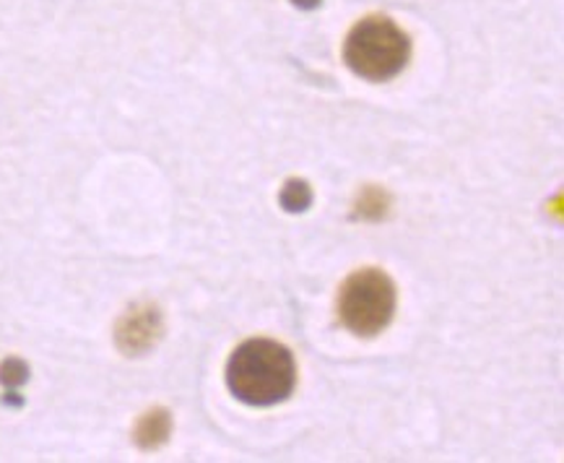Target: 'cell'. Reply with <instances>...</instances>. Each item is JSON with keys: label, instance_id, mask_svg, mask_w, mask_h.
<instances>
[{"label": "cell", "instance_id": "obj_5", "mask_svg": "<svg viewBox=\"0 0 564 463\" xmlns=\"http://www.w3.org/2000/svg\"><path fill=\"white\" fill-rule=\"evenodd\" d=\"M172 435V417L167 409H151L147 411L139 419V424H135V445L141 448V451H156V448H162L167 443Z\"/></svg>", "mask_w": 564, "mask_h": 463}, {"label": "cell", "instance_id": "obj_3", "mask_svg": "<svg viewBox=\"0 0 564 463\" xmlns=\"http://www.w3.org/2000/svg\"><path fill=\"white\" fill-rule=\"evenodd\" d=\"M395 284L380 269L354 271L338 292V317L354 336L372 338L395 315Z\"/></svg>", "mask_w": 564, "mask_h": 463}, {"label": "cell", "instance_id": "obj_7", "mask_svg": "<svg viewBox=\"0 0 564 463\" xmlns=\"http://www.w3.org/2000/svg\"><path fill=\"white\" fill-rule=\"evenodd\" d=\"M279 204L289 214H302L313 206V187H310L305 180H289V183L281 187Z\"/></svg>", "mask_w": 564, "mask_h": 463}, {"label": "cell", "instance_id": "obj_4", "mask_svg": "<svg viewBox=\"0 0 564 463\" xmlns=\"http://www.w3.org/2000/svg\"><path fill=\"white\" fill-rule=\"evenodd\" d=\"M164 334V321L156 305H133L118 321L115 329V344L128 357L147 354L159 344Z\"/></svg>", "mask_w": 564, "mask_h": 463}, {"label": "cell", "instance_id": "obj_9", "mask_svg": "<svg viewBox=\"0 0 564 463\" xmlns=\"http://www.w3.org/2000/svg\"><path fill=\"white\" fill-rule=\"evenodd\" d=\"M292 3L296 6V9H302V11H315L317 6L323 3V0H292Z\"/></svg>", "mask_w": 564, "mask_h": 463}, {"label": "cell", "instance_id": "obj_1", "mask_svg": "<svg viewBox=\"0 0 564 463\" xmlns=\"http://www.w3.org/2000/svg\"><path fill=\"white\" fill-rule=\"evenodd\" d=\"M227 386L248 407H276L294 394V354L271 338H250L231 352Z\"/></svg>", "mask_w": 564, "mask_h": 463}, {"label": "cell", "instance_id": "obj_8", "mask_svg": "<svg viewBox=\"0 0 564 463\" xmlns=\"http://www.w3.org/2000/svg\"><path fill=\"white\" fill-rule=\"evenodd\" d=\"M26 380H29L26 362L11 357L0 365V383H3L6 388H19V386H24Z\"/></svg>", "mask_w": 564, "mask_h": 463}, {"label": "cell", "instance_id": "obj_2", "mask_svg": "<svg viewBox=\"0 0 564 463\" xmlns=\"http://www.w3.org/2000/svg\"><path fill=\"white\" fill-rule=\"evenodd\" d=\"M411 40L393 19L367 17L351 29L344 61L367 82H390L409 65Z\"/></svg>", "mask_w": 564, "mask_h": 463}, {"label": "cell", "instance_id": "obj_6", "mask_svg": "<svg viewBox=\"0 0 564 463\" xmlns=\"http://www.w3.org/2000/svg\"><path fill=\"white\" fill-rule=\"evenodd\" d=\"M390 206H393V198L386 187L380 185H367L361 187L357 201H354L351 216L359 222H382L388 219Z\"/></svg>", "mask_w": 564, "mask_h": 463}]
</instances>
